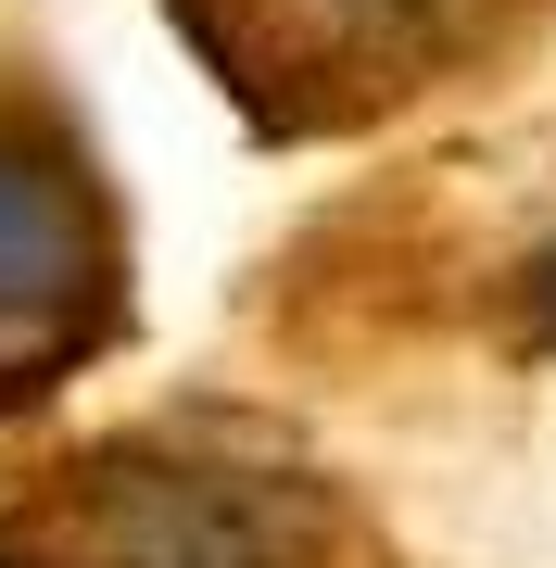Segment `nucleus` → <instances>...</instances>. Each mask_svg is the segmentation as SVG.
Instances as JSON below:
<instances>
[{"mask_svg":"<svg viewBox=\"0 0 556 568\" xmlns=\"http://www.w3.org/2000/svg\"><path fill=\"white\" fill-rule=\"evenodd\" d=\"M165 26L266 152H316L506 89L556 0H165Z\"/></svg>","mask_w":556,"mask_h":568,"instance_id":"nucleus-2","label":"nucleus"},{"mask_svg":"<svg viewBox=\"0 0 556 568\" xmlns=\"http://www.w3.org/2000/svg\"><path fill=\"white\" fill-rule=\"evenodd\" d=\"M0 568H405L380 506L266 405H140L0 480Z\"/></svg>","mask_w":556,"mask_h":568,"instance_id":"nucleus-1","label":"nucleus"},{"mask_svg":"<svg viewBox=\"0 0 556 568\" xmlns=\"http://www.w3.org/2000/svg\"><path fill=\"white\" fill-rule=\"evenodd\" d=\"M140 328V227L77 89L39 39H0V429L63 405Z\"/></svg>","mask_w":556,"mask_h":568,"instance_id":"nucleus-3","label":"nucleus"}]
</instances>
